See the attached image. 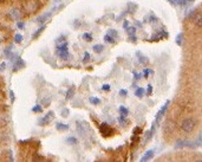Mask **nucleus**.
<instances>
[{"label":"nucleus","instance_id":"obj_1","mask_svg":"<svg viewBox=\"0 0 202 162\" xmlns=\"http://www.w3.org/2000/svg\"><path fill=\"white\" fill-rule=\"evenodd\" d=\"M39 6H40V2L38 0H25L22 2V8L27 14L37 12Z\"/></svg>","mask_w":202,"mask_h":162},{"label":"nucleus","instance_id":"obj_2","mask_svg":"<svg viewBox=\"0 0 202 162\" xmlns=\"http://www.w3.org/2000/svg\"><path fill=\"white\" fill-rule=\"evenodd\" d=\"M195 124L196 122L194 118H186L184 121L182 122L181 124V129L184 131V133H192L195 128Z\"/></svg>","mask_w":202,"mask_h":162},{"label":"nucleus","instance_id":"obj_3","mask_svg":"<svg viewBox=\"0 0 202 162\" xmlns=\"http://www.w3.org/2000/svg\"><path fill=\"white\" fill-rule=\"evenodd\" d=\"M77 130H78V133H79L82 137H84L86 131H88V124L85 122H78L77 123Z\"/></svg>","mask_w":202,"mask_h":162},{"label":"nucleus","instance_id":"obj_4","mask_svg":"<svg viewBox=\"0 0 202 162\" xmlns=\"http://www.w3.org/2000/svg\"><path fill=\"white\" fill-rule=\"evenodd\" d=\"M169 103L170 102L169 101H167L165 103H164V105L162 106L161 109H160V111H159V114L156 115V123H159V122L161 121V118H162V116L165 114V111H167V109H168V106H169Z\"/></svg>","mask_w":202,"mask_h":162},{"label":"nucleus","instance_id":"obj_5","mask_svg":"<svg viewBox=\"0 0 202 162\" xmlns=\"http://www.w3.org/2000/svg\"><path fill=\"white\" fill-rule=\"evenodd\" d=\"M53 118H55V114H53V111H50L45 117H43L40 121H39V124H43V125H44V124H47V123H50V122L52 121Z\"/></svg>","mask_w":202,"mask_h":162},{"label":"nucleus","instance_id":"obj_6","mask_svg":"<svg viewBox=\"0 0 202 162\" xmlns=\"http://www.w3.org/2000/svg\"><path fill=\"white\" fill-rule=\"evenodd\" d=\"M194 24L199 27H202V12H195L194 17H193Z\"/></svg>","mask_w":202,"mask_h":162},{"label":"nucleus","instance_id":"obj_7","mask_svg":"<svg viewBox=\"0 0 202 162\" xmlns=\"http://www.w3.org/2000/svg\"><path fill=\"white\" fill-rule=\"evenodd\" d=\"M109 131H112V129L109 127V124L108 123H103L101 125V133L103 136H109L110 134H109Z\"/></svg>","mask_w":202,"mask_h":162},{"label":"nucleus","instance_id":"obj_8","mask_svg":"<svg viewBox=\"0 0 202 162\" xmlns=\"http://www.w3.org/2000/svg\"><path fill=\"white\" fill-rule=\"evenodd\" d=\"M8 124V116L5 112H0V128H4Z\"/></svg>","mask_w":202,"mask_h":162},{"label":"nucleus","instance_id":"obj_9","mask_svg":"<svg viewBox=\"0 0 202 162\" xmlns=\"http://www.w3.org/2000/svg\"><path fill=\"white\" fill-rule=\"evenodd\" d=\"M10 16L13 18V19H20L21 17V12L19 8H12L11 12H10Z\"/></svg>","mask_w":202,"mask_h":162},{"label":"nucleus","instance_id":"obj_10","mask_svg":"<svg viewBox=\"0 0 202 162\" xmlns=\"http://www.w3.org/2000/svg\"><path fill=\"white\" fill-rule=\"evenodd\" d=\"M154 153H155V152H154L153 149H150V150H148V152H147V153H145V154L143 155V156H142L141 161H143V162L149 161V160H150V159H151V158L154 156Z\"/></svg>","mask_w":202,"mask_h":162},{"label":"nucleus","instance_id":"obj_11","mask_svg":"<svg viewBox=\"0 0 202 162\" xmlns=\"http://www.w3.org/2000/svg\"><path fill=\"white\" fill-rule=\"evenodd\" d=\"M126 32H128L129 37H130L131 39H134V40H135V32H136V27H135V26H130V27H128V28H126Z\"/></svg>","mask_w":202,"mask_h":162},{"label":"nucleus","instance_id":"obj_12","mask_svg":"<svg viewBox=\"0 0 202 162\" xmlns=\"http://www.w3.org/2000/svg\"><path fill=\"white\" fill-rule=\"evenodd\" d=\"M137 55H138V61H140L141 64H143V65L149 64V59H148L145 56H141V55H140V52H137Z\"/></svg>","mask_w":202,"mask_h":162},{"label":"nucleus","instance_id":"obj_13","mask_svg":"<svg viewBox=\"0 0 202 162\" xmlns=\"http://www.w3.org/2000/svg\"><path fill=\"white\" fill-rule=\"evenodd\" d=\"M56 128L58 129V130H67L69 129V125H66V124H63V123H57V125H56Z\"/></svg>","mask_w":202,"mask_h":162},{"label":"nucleus","instance_id":"obj_14","mask_svg":"<svg viewBox=\"0 0 202 162\" xmlns=\"http://www.w3.org/2000/svg\"><path fill=\"white\" fill-rule=\"evenodd\" d=\"M50 16H51V12H47V13H45L44 16H41L40 18H39L37 21H38V22H44L46 19H49V17H50Z\"/></svg>","mask_w":202,"mask_h":162},{"label":"nucleus","instance_id":"obj_15","mask_svg":"<svg viewBox=\"0 0 202 162\" xmlns=\"http://www.w3.org/2000/svg\"><path fill=\"white\" fill-rule=\"evenodd\" d=\"M103 49H104V46L101 45V44H98V45H95V46H94V51H95L96 53H101L102 51H103Z\"/></svg>","mask_w":202,"mask_h":162},{"label":"nucleus","instance_id":"obj_16","mask_svg":"<svg viewBox=\"0 0 202 162\" xmlns=\"http://www.w3.org/2000/svg\"><path fill=\"white\" fill-rule=\"evenodd\" d=\"M120 112H121V115L123 116V117H125V116H128L129 110H128L125 106H121V108H120Z\"/></svg>","mask_w":202,"mask_h":162},{"label":"nucleus","instance_id":"obj_17","mask_svg":"<svg viewBox=\"0 0 202 162\" xmlns=\"http://www.w3.org/2000/svg\"><path fill=\"white\" fill-rule=\"evenodd\" d=\"M135 95H136V96H137L138 98H141V97H143V95H144V89H143V88H138V89L136 90Z\"/></svg>","mask_w":202,"mask_h":162},{"label":"nucleus","instance_id":"obj_18","mask_svg":"<svg viewBox=\"0 0 202 162\" xmlns=\"http://www.w3.org/2000/svg\"><path fill=\"white\" fill-rule=\"evenodd\" d=\"M104 40L106 41V43H115V38L114 37H111L110 34H105V37H104Z\"/></svg>","mask_w":202,"mask_h":162},{"label":"nucleus","instance_id":"obj_19","mask_svg":"<svg viewBox=\"0 0 202 162\" xmlns=\"http://www.w3.org/2000/svg\"><path fill=\"white\" fill-rule=\"evenodd\" d=\"M66 142L69 143V144H77V139L76 137H67L66 139Z\"/></svg>","mask_w":202,"mask_h":162},{"label":"nucleus","instance_id":"obj_20","mask_svg":"<svg viewBox=\"0 0 202 162\" xmlns=\"http://www.w3.org/2000/svg\"><path fill=\"white\" fill-rule=\"evenodd\" d=\"M73 92H75V88H71V89L67 91V94H66V100H70V98L73 96Z\"/></svg>","mask_w":202,"mask_h":162},{"label":"nucleus","instance_id":"obj_21","mask_svg":"<svg viewBox=\"0 0 202 162\" xmlns=\"http://www.w3.org/2000/svg\"><path fill=\"white\" fill-rule=\"evenodd\" d=\"M143 75H144V77H148L149 75H154V71H153L151 69H145V70L143 71Z\"/></svg>","mask_w":202,"mask_h":162},{"label":"nucleus","instance_id":"obj_22","mask_svg":"<svg viewBox=\"0 0 202 162\" xmlns=\"http://www.w3.org/2000/svg\"><path fill=\"white\" fill-rule=\"evenodd\" d=\"M83 39L86 41H91L92 40V36H91L90 33H84V34H83Z\"/></svg>","mask_w":202,"mask_h":162},{"label":"nucleus","instance_id":"obj_23","mask_svg":"<svg viewBox=\"0 0 202 162\" xmlns=\"http://www.w3.org/2000/svg\"><path fill=\"white\" fill-rule=\"evenodd\" d=\"M44 30H45V25H43V26H41L40 28H39V30H38V31H37V32H36V33H34V34H33V37H34V38H37V37H38V36H39V34H40L41 32H43V31H44Z\"/></svg>","mask_w":202,"mask_h":162},{"label":"nucleus","instance_id":"obj_24","mask_svg":"<svg viewBox=\"0 0 202 162\" xmlns=\"http://www.w3.org/2000/svg\"><path fill=\"white\" fill-rule=\"evenodd\" d=\"M108 34H110L111 37L116 38V37H117V31H116V30H109V31H108Z\"/></svg>","mask_w":202,"mask_h":162},{"label":"nucleus","instance_id":"obj_25","mask_svg":"<svg viewBox=\"0 0 202 162\" xmlns=\"http://www.w3.org/2000/svg\"><path fill=\"white\" fill-rule=\"evenodd\" d=\"M90 102L92 104H100L101 103V100L100 98H96V97H90Z\"/></svg>","mask_w":202,"mask_h":162},{"label":"nucleus","instance_id":"obj_26","mask_svg":"<svg viewBox=\"0 0 202 162\" xmlns=\"http://www.w3.org/2000/svg\"><path fill=\"white\" fill-rule=\"evenodd\" d=\"M90 61V53H88V52H85L84 53V58H83V63H86V62Z\"/></svg>","mask_w":202,"mask_h":162},{"label":"nucleus","instance_id":"obj_27","mask_svg":"<svg viewBox=\"0 0 202 162\" xmlns=\"http://www.w3.org/2000/svg\"><path fill=\"white\" fill-rule=\"evenodd\" d=\"M21 40H22V36L21 34H16V38H14V41L16 43H21Z\"/></svg>","mask_w":202,"mask_h":162},{"label":"nucleus","instance_id":"obj_28","mask_svg":"<svg viewBox=\"0 0 202 162\" xmlns=\"http://www.w3.org/2000/svg\"><path fill=\"white\" fill-rule=\"evenodd\" d=\"M182 38H183V34H179L177 36V38H176V43H177V45H181L182 44Z\"/></svg>","mask_w":202,"mask_h":162},{"label":"nucleus","instance_id":"obj_29","mask_svg":"<svg viewBox=\"0 0 202 162\" xmlns=\"http://www.w3.org/2000/svg\"><path fill=\"white\" fill-rule=\"evenodd\" d=\"M41 106H39V105H36L33 109H32V111H34V112H41Z\"/></svg>","mask_w":202,"mask_h":162},{"label":"nucleus","instance_id":"obj_30","mask_svg":"<svg viewBox=\"0 0 202 162\" xmlns=\"http://www.w3.org/2000/svg\"><path fill=\"white\" fill-rule=\"evenodd\" d=\"M151 92H153V86L149 84V85H148V89H147V95H151Z\"/></svg>","mask_w":202,"mask_h":162},{"label":"nucleus","instance_id":"obj_31","mask_svg":"<svg viewBox=\"0 0 202 162\" xmlns=\"http://www.w3.org/2000/svg\"><path fill=\"white\" fill-rule=\"evenodd\" d=\"M134 75H135V76H134V77H135V80H136V81H138V80H141V74H138V72H136V71H135V72H134Z\"/></svg>","mask_w":202,"mask_h":162},{"label":"nucleus","instance_id":"obj_32","mask_svg":"<svg viewBox=\"0 0 202 162\" xmlns=\"http://www.w3.org/2000/svg\"><path fill=\"white\" fill-rule=\"evenodd\" d=\"M61 115H63L64 117L69 116V110H67V109H64V110H63V114H61Z\"/></svg>","mask_w":202,"mask_h":162},{"label":"nucleus","instance_id":"obj_33","mask_svg":"<svg viewBox=\"0 0 202 162\" xmlns=\"http://www.w3.org/2000/svg\"><path fill=\"white\" fill-rule=\"evenodd\" d=\"M5 69H6V64H5V63H1V64H0V72L4 71Z\"/></svg>","mask_w":202,"mask_h":162},{"label":"nucleus","instance_id":"obj_34","mask_svg":"<svg viewBox=\"0 0 202 162\" xmlns=\"http://www.w3.org/2000/svg\"><path fill=\"white\" fill-rule=\"evenodd\" d=\"M126 94H128L126 90H121V91H120V95H121V96H124V97L126 96Z\"/></svg>","mask_w":202,"mask_h":162},{"label":"nucleus","instance_id":"obj_35","mask_svg":"<svg viewBox=\"0 0 202 162\" xmlns=\"http://www.w3.org/2000/svg\"><path fill=\"white\" fill-rule=\"evenodd\" d=\"M123 26H124V27H125V30H126V28L129 27V22L125 20V21H124V24H123Z\"/></svg>","mask_w":202,"mask_h":162},{"label":"nucleus","instance_id":"obj_36","mask_svg":"<svg viewBox=\"0 0 202 162\" xmlns=\"http://www.w3.org/2000/svg\"><path fill=\"white\" fill-rule=\"evenodd\" d=\"M43 102H44V105H49L50 104V100H43Z\"/></svg>","mask_w":202,"mask_h":162},{"label":"nucleus","instance_id":"obj_37","mask_svg":"<svg viewBox=\"0 0 202 162\" xmlns=\"http://www.w3.org/2000/svg\"><path fill=\"white\" fill-rule=\"evenodd\" d=\"M103 90H110V86L106 84V85H103Z\"/></svg>","mask_w":202,"mask_h":162},{"label":"nucleus","instance_id":"obj_38","mask_svg":"<svg viewBox=\"0 0 202 162\" xmlns=\"http://www.w3.org/2000/svg\"><path fill=\"white\" fill-rule=\"evenodd\" d=\"M18 27L19 28H24V22H18Z\"/></svg>","mask_w":202,"mask_h":162},{"label":"nucleus","instance_id":"obj_39","mask_svg":"<svg viewBox=\"0 0 202 162\" xmlns=\"http://www.w3.org/2000/svg\"><path fill=\"white\" fill-rule=\"evenodd\" d=\"M55 1H58V0H55Z\"/></svg>","mask_w":202,"mask_h":162}]
</instances>
